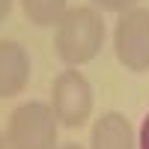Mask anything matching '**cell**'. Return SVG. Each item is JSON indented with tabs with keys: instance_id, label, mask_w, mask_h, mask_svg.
Segmentation results:
<instances>
[{
	"instance_id": "obj_5",
	"label": "cell",
	"mask_w": 149,
	"mask_h": 149,
	"mask_svg": "<svg viewBox=\"0 0 149 149\" xmlns=\"http://www.w3.org/2000/svg\"><path fill=\"white\" fill-rule=\"evenodd\" d=\"M27 81H30L27 51L12 39H0V98L18 95L27 86Z\"/></svg>"
},
{
	"instance_id": "obj_1",
	"label": "cell",
	"mask_w": 149,
	"mask_h": 149,
	"mask_svg": "<svg viewBox=\"0 0 149 149\" xmlns=\"http://www.w3.org/2000/svg\"><path fill=\"white\" fill-rule=\"evenodd\" d=\"M102 45H104V21L93 6H74L63 12V18L57 21L54 48L66 66H81L95 60Z\"/></svg>"
},
{
	"instance_id": "obj_12",
	"label": "cell",
	"mask_w": 149,
	"mask_h": 149,
	"mask_svg": "<svg viewBox=\"0 0 149 149\" xmlns=\"http://www.w3.org/2000/svg\"><path fill=\"white\" fill-rule=\"evenodd\" d=\"M0 149H9V143H6V137L0 134Z\"/></svg>"
},
{
	"instance_id": "obj_9",
	"label": "cell",
	"mask_w": 149,
	"mask_h": 149,
	"mask_svg": "<svg viewBox=\"0 0 149 149\" xmlns=\"http://www.w3.org/2000/svg\"><path fill=\"white\" fill-rule=\"evenodd\" d=\"M140 149H149V113H146V119H143V125H140Z\"/></svg>"
},
{
	"instance_id": "obj_4",
	"label": "cell",
	"mask_w": 149,
	"mask_h": 149,
	"mask_svg": "<svg viewBox=\"0 0 149 149\" xmlns=\"http://www.w3.org/2000/svg\"><path fill=\"white\" fill-rule=\"evenodd\" d=\"M113 48H116V60L128 72L149 69V9L134 6L122 12L113 30Z\"/></svg>"
},
{
	"instance_id": "obj_2",
	"label": "cell",
	"mask_w": 149,
	"mask_h": 149,
	"mask_svg": "<svg viewBox=\"0 0 149 149\" xmlns=\"http://www.w3.org/2000/svg\"><path fill=\"white\" fill-rule=\"evenodd\" d=\"M9 149H54L57 146V116L45 102H27L12 110L6 125Z\"/></svg>"
},
{
	"instance_id": "obj_11",
	"label": "cell",
	"mask_w": 149,
	"mask_h": 149,
	"mask_svg": "<svg viewBox=\"0 0 149 149\" xmlns=\"http://www.w3.org/2000/svg\"><path fill=\"white\" fill-rule=\"evenodd\" d=\"M60 149H84L81 143H66V146H60Z\"/></svg>"
},
{
	"instance_id": "obj_10",
	"label": "cell",
	"mask_w": 149,
	"mask_h": 149,
	"mask_svg": "<svg viewBox=\"0 0 149 149\" xmlns=\"http://www.w3.org/2000/svg\"><path fill=\"white\" fill-rule=\"evenodd\" d=\"M9 9H12V0H0V21L9 15Z\"/></svg>"
},
{
	"instance_id": "obj_7",
	"label": "cell",
	"mask_w": 149,
	"mask_h": 149,
	"mask_svg": "<svg viewBox=\"0 0 149 149\" xmlns=\"http://www.w3.org/2000/svg\"><path fill=\"white\" fill-rule=\"evenodd\" d=\"M24 15L30 18V24L36 27H51L63 18L66 12V0H21Z\"/></svg>"
},
{
	"instance_id": "obj_8",
	"label": "cell",
	"mask_w": 149,
	"mask_h": 149,
	"mask_svg": "<svg viewBox=\"0 0 149 149\" xmlns=\"http://www.w3.org/2000/svg\"><path fill=\"white\" fill-rule=\"evenodd\" d=\"M93 3L102 12H128V9H134L137 0H93Z\"/></svg>"
},
{
	"instance_id": "obj_6",
	"label": "cell",
	"mask_w": 149,
	"mask_h": 149,
	"mask_svg": "<svg viewBox=\"0 0 149 149\" xmlns=\"http://www.w3.org/2000/svg\"><path fill=\"white\" fill-rule=\"evenodd\" d=\"M90 149H134V131L128 125V119L116 110L102 113L93 125Z\"/></svg>"
},
{
	"instance_id": "obj_3",
	"label": "cell",
	"mask_w": 149,
	"mask_h": 149,
	"mask_svg": "<svg viewBox=\"0 0 149 149\" xmlns=\"http://www.w3.org/2000/svg\"><path fill=\"white\" fill-rule=\"evenodd\" d=\"M51 107L57 122L66 128H81L93 113V86L81 72L66 69L54 78L51 86Z\"/></svg>"
}]
</instances>
